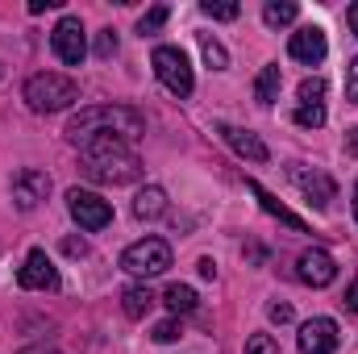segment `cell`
I'll list each match as a JSON object with an SVG mask.
<instances>
[{
  "label": "cell",
  "instance_id": "cell-1",
  "mask_svg": "<svg viewBox=\"0 0 358 354\" xmlns=\"http://www.w3.org/2000/svg\"><path fill=\"white\" fill-rule=\"evenodd\" d=\"M67 142L84 146L92 138H121V142H134L146 134V117L129 104H92V108H80L71 121H67Z\"/></svg>",
  "mask_w": 358,
  "mask_h": 354
},
{
  "label": "cell",
  "instance_id": "cell-2",
  "mask_svg": "<svg viewBox=\"0 0 358 354\" xmlns=\"http://www.w3.org/2000/svg\"><path fill=\"white\" fill-rule=\"evenodd\" d=\"M80 155H84V176L96 179V183L117 187V183H134L142 176V159L121 138H92V142L80 146Z\"/></svg>",
  "mask_w": 358,
  "mask_h": 354
},
{
  "label": "cell",
  "instance_id": "cell-3",
  "mask_svg": "<svg viewBox=\"0 0 358 354\" xmlns=\"http://www.w3.org/2000/svg\"><path fill=\"white\" fill-rule=\"evenodd\" d=\"M21 96H25V104L34 113L50 117V113H63V108H71L80 100V84L71 76H63V71H38V76L25 80Z\"/></svg>",
  "mask_w": 358,
  "mask_h": 354
},
{
  "label": "cell",
  "instance_id": "cell-4",
  "mask_svg": "<svg viewBox=\"0 0 358 354\" xmlns=\"http://www.w3.org/2000/svg\"><path fill=\"white\" fill-rule=\"evenodd\" d=\"M150 67H155V76H159V84L171 92V96H192L196 88V76H192V63H187V55L179 50V46H155V55H150Z\"/></svg>",
  "mask_w": 358,
  "mask_h": 354
},
{
  "label": "cell",
  "instance_id": "cell-5",
  "mask_svg": "<svg viewBox=\"0 0 358 354\" xmlns=\"http://www.w3.org/2000/svg\"><path fill=\"white\" fill-rule=\"evenodd\" d=\"M167 267H171V246L163 238H142V242H134V246L121 250V271H129L138 279H155Z\"/></svg>",
  "mask_w": 358,
  "mask_h": 354
},
{
  "label": "cell",
  "instance_id": "cell-6",
  "mask_svg": "<svg viewBox=\"0 0 358 354\" xmlns=\"http://www.w3.org/2000/svg\"><path fill=\"white\" fill-rule=\"evenodd\" d=\"M67 208H71V217H76V225L80 229H104V225H113V204L104 200V196H96V192H84V187H71L67 192Z\"/></svg>",
  "mask_w": 358,
  "mask_h": 354
},
{
  "label": "cell",
  "instance_id": "cell-7",
  "mask_svg": "<svg viewBox=\"0 0 358 354\" xmlns=\"http://www.w3.org/2000/svg\"><path fill=\"white\" fill-rule=\"evenodd\" d=\"M50 46H55V55H59L67 67H80V63H84V55H88L84 21H80V17H63V21L55 25V34H50Z\"/></svg>",
  "mask_w": 358,
  "mask_h": 354
},
{
  "label": "cell",
  "instance_id": "cell-8",
  "mask_svg": "<svg viewBox=\"0 0 358 354\" xmlns=\"http://www.w3.org/2000/svg\"><path fill=\"white\" fill-rule=\"evenodd\" d=\"M292 183L304 192V200L313 204V208H329L334 200H338V183L329 171H321V167H292Z\"/></svg>",
  "mask_w": 358,
  "mask_h": 354
},
{
  "label": "cell",
  "instance_id": "cell-9",
  "mask_svg": "<svg viewBox=\"0 0 358 354\" xmlns=\"http://www.w3.org/2000/svg\"><path fill=\"white\" fill-rule=\"evenodd\" d=\"M17 283L25 292H59V271L50 263V255L46 250H29L21 271H17Z\"/></svg>",
  "mask_w": 358,
  "mask_h": 354
},
{
  "label": "cell",
  "instance_id": "cell-10",
  "mask_svg": "<svg viewBox=\"0 0 358 354\" xmlns=\"http://www.w3.org/2000/svg\"><path fill=\"white\" fill-rule=\"evenodd\" d=\"M287 55H292L296 63H304V67H321L325 55H329L325 29H321V25H300V29L292 34V42H287Z\"/></svg>",
  "mask_w": 358,
  "mask_h": 354
},
{
  "label": "cell",
  "instance_id": "cell-11",
  "mask_svg": "<svg viewBox=\"0 0 358 354\" xmlns=\"http://www.w3.org/2000/svg\"><path fill=\"white\" fill-rule=\"evenodd\" d=\"M300 354H334L338 351V342H342V334H338V321L334 317H313V321H304L300 325Z\"/></svg>",
  "mask_w": 358,
  "mask_h": 354
},
{
  "label": "cell",
  "instance_id": "cell-12",
  "mask_svg": "<svg viewBox=\"0 0 358 354\" xmlns=\"http://www.w3.org/2000/svg\"><path fill=\"white\" fill-rule=\"evenodd\" d=\"M46 196H50V176H46V171L25 167V171H17V176H13V200H17V208H21V213L38 208Z\"/></svg>",
  "mask_w": 358,
  "mask_h": 354
},
{
  "label": "cell",
  "instance_id": "cell-13",
  "mask_svg": "<svg viewBox=\"0 0 358 354\" xmlns=\"http://www.w3.org/2000/svg\"><path fill=\"white\" fill-rule=\"evenodd\" d=\"M296 275H300L308 288H329V283L338 279V263H334L329 250L313 246V250H304V255L296 259Z\"/></svg>",
  "mask_w": 358,
  "mask_h": 354
},
{
  "label": "cell",
  "instance_id": "cell-14",
  "mask_svg": "<svg viewBox=\"0 0 358 354\" xmlns=\"http://www.w3.org/2000/svg\"><path fill=\"white\" fill-rule=\"evenodd\" d=\"M217 134L229 142V150H238L242 159H250V163H267L271 159V150H267V142L259 138V134H250V129H238V125H217Z\"/></svg>",
  "mask_w": 358,
  "mask_h": 354
},
{
  "label": "cell",
  "instance_id": "cell-15",
  "mask_svg": "<svg viewBox=\"0 0 358 354\" xmlns=\"http://www.w3.org/2000/svg\"><path fill=\"white\" fill-rule=\"evenodd\" d=\"M246 187H250V196H255V200L263 204V213L279 217V221H283L287 229H296V234H308V221H304V217H296V213H292V208H287V204H283V200H279L275 192H267V187H263L259 179H246Z\"/></svg>",
  "mask_w": 358,
  "mask_h": 354
},
{
  "label": "cell",
  "instance_id": "cell-16",
  "mask_svg": "<svg viewBox=\"0 0 358 354\" xmlns=\"http://www.w3.org/2000/svg\"><path fill=\"white\" fill-rule=\"evenodd\" d=\"M167 213V192L159 183H146L138 196H134V217L138 221H159Z\"/></svg>",
  "mask_w": 358,
  "mask_h": 354
},
{
  "label": "cell",
  "instance_id": "cell-17",
  "mask_svg": "<svg viewBox=\"0 0 358 354\" xmlns=\"http://www.w3.org/2000/svg\"><path fill=\"white\" fill-rule=\"evenodd\" d=\"M121 309H125V317H146L150 309H155V292L146 288V283H134V288H125L121 292Z\"/></svg>",
  "mask_w": 358,
  "mask_h": 354
},
{
  "label": "cell",
  "instance_id": "cell-18",
  "mask_svg": "<svg viewBox=\"0 0 358 354\" xmlns=\"http://www.w3.org/2000/svg\"><path fill=\"white\" fill-rule=\"evenodd\" d=\"M279 88H283V71H279V63H267L259 71V80H255V100L259 104H275L279 100Z\"/></svg>",
  "mask_w": 358,
  "mask_h": 354
},
{
  "label": "cell",
  "instance_id": "cell-19",
  "mask_svg": "<svg viewBox=\"0 0 358 354\" xmlns=\"http://www.w3.org/2000/svg\"><path fill=\"white\" fill-rule=\"evenodd\" d=\"M296 17H300V4H296V0H267V4H263V21H267L271 29L292 25Z\"/></svg>",
  "mask_w": 358,
  "mask_h": 354
},
{
  "label": "cell",
  "instance_id": "cell-20",
  "mask_svg": "<svg viewBox=\"0 0 358 354\" xmlns=\"http://www.w3.org/2000/svg\"><path fill=\"white\" fill-rule=\"evenodd\" d=\"M163 304L179 317V313H196V304H200V300H196V292H192L187 283H171V288L163 292Z\"/></svg>",
  "mask_w": 358,
  "mask_h": 354
},
{
  "label": "cell",
  "instance_id": "cell-21",
  "mask_svg": "<svg viewBox=\"0 0 358 354\" xmlns=\"http://www.w3.org/2000/svg\"><path fill=\"white\" fill-rule=\"evenodd\" d=\"M196 42H200V55H204V63H208L213 71H225V67H229V50H225L213 34H196Z\"/></svg>",
  "mask_w": 358,
  "mask_h": 354
},
{
  "label": "cell",
  "instance_id": "cell-22",
  "mask_svg": "<svg viewBox=\"0 0 358 354\" xmlns=\"http://www.w3.org/2000/svg\"><path fill=\"white\" fill-rule=\"evenodd\" d=\"M200 13H204V17H213V21H238L242 4H238V0H204V4H200Z\"/></svg>",
  "mask_w": 358,
  "mask_h": 354
},
{
  "label": "cell",
  "instance_id": "cell-23",
  "mask_svg": "<svg viewBox=\"0 0 358 354\" xmlns=\"http://www.w3.org/2000/svg\"><path fill=\"white\" fill-rule=\"evenodd\" d=\"M292 121L304 125V129H321V125H325V104H296Z\"/></svg>",
  "mask_w": 358,
  "mask_h": 354
},
{
  "label": "cell",
  "instance_id": "cell-24",
  "mask_svg": "<svg viewBox=\"0 0 358 354\" xmlns=\"http://www.w3.org/2000/svg\"><path fill=\"white\" fill-rule=\"evenodd\" d=\"M167 17H171V8H167V4H155V8L138 21V34H142V38H146V34H159V29L167 25Z\"/></svg>",
  "mask_w": 358,
  "mask_h": 354
},
{
  "label": "cell",
  "instance_id": "cell-25",
  "mask_svg": "<svg viewBox=\"0 0 358 354\" xmlns=\"http://www.w3.org/2000/svg\"><path fill=\"white\" fill-rule=\"evenodd\" d=\"M296 96H300V104H325V80H321V76H313V80H304Z\"/></svg>",
  "mask_w": 358,
  "mask_h": 354
},
{
  "label": "cell",
  "instance_id": "cell-26",
  "mask_svg": "<svg viewBox=\"0 0 358 354\" xmlns=\"http://www.w3.org/2000/svg\"><path fill=\"white\" fill-rule=\"evenodd\" d=\"M179 334H183V325H179V317H167V321H159L155 325V342H179Z\"/></svg>",
  "mask_w": 358,
  "mask_h": 354
},
{
  "label": "cell",
  "instance_id": "cell-27",
  "mask_svg": "<svg viewBox=\"0 0 358 354\" xmlns=\"http://www.w3.org/2000/svg\"><path fill=\"white\" fill-rule=\"evenodd\" d=\"M246 354H279V342L271 334H255V338H246Z\"/></svg>",
  "mask_w": 358,
  "mask_h": 354
},
{
  "label": "cell",
  "instance_id": "cell-28",
  "mask_svg": "<svg viewBox=\"0 0 358 354\" xmlns=\"http://www.w3.org/2000/svg\"><path fill=\"white\" fill-rule=\"evenodd\" d=\"M117 55V34L113 29H100L96 34V59H113Z\"/></svg>",
  "mask_w": 358,
  "mask_h": 354
},
{
  "label": "cell",
  "instance_id": "cell-29",
  "mask_svg": "<svg viewBox=\"0 0 358 354\" xmlns=\"http://www.w3.org/2000/svg\"><path fill=\"white\" fill-rule=\"evenodd\" d=\"M346 100L358 104V55L350 59V71H346Z\"/></svg>",
  "mask_w": 358,
  "mask_h": 354
},
{
  "label": "cell",
  "instance_id": "cell-30",
  "mask_svg": "<svg viewBox=\"0 0 358 354\" xmlns=\"http://www.w3.org/2000/svg\"><path fill=\"white\" fill-rule=\"evenodd\" d=\"M63 250H67L71 259H84V255H88V242H84V238H63Z\"/></svg>",
  "mask_w": 358,
  "mask_h": 354
},
{
  "label": "cell",
  "instance_id": "cell-31",
  "mask_svg": "<svg viewBox=\"0 0 358 354\" xmlns=\"http://www.w3.org/2000/svg\"><path fill=\"white\" fill-rule=\"evenodd\" d=\"M267 317L275 321V325H287V321H292V304H271Z\"/></svg>",
  "mask_w": 358,
  "mask_h": 354
},
{
  "label": "cell",
  "instance_id": "cell-32",
  "mask_svg": "<svg viewBox=\"0 0 358 354\" xmlns=\"http://www.w3.org/2000/svg\"><path fill=\"white\" fill-rule=\"evenodd\" d=\"M342 304H346L350 313H358V279L350 283V292H346V300H342Z\"/></svg>",
  "mask_w": 358,
  "mask_h": 354
},
{
  "label": "cell",
  "instance_id": "cell-33",
  "mask_svg": "<svg viewBox=\"0 0 358 354\" xmlns=\"http://www.w3.org/2000/svg\"><path fill=\"white\" fill-rule=\"evenodd\" d=\"M46 8H59V0H29V13H46Z\"/></svg>",
  "mask_w": 358,
  "mask_h": 354
},
{
  "label": "cell",
  "instance_id": "cell-34",
  "mask_svg": "<svg viewBox=\"0 0 358 354\" xmlns=\"http://www.w3.org/2000/svg\"><path fill=\"white\" fill-rule=\"evenodd\" d=\"M200 275H204V279H217V263H213V259H200Z\"/></svg>",
  "mask_w": 358,
  "mask_h": 354
},
{
  "label": "cell",
  "instance_id": "cell-35",
  "mask_svg": "<svg viewBox=\"0 0 358 354\" xmlns=\"http://www.w3.org/2000/svg\"><path fill=\"white\" fill-rule=\"evenodd\" d=\"M346 21H350V29H355V38H358V0L346 8Z\"/></svg>",
  "mask_w": 358,
  "mask_h": 354
},
{
  "label": "cell",
  "instance_id": "cell-36",
  "mask_svg": "<svg viewBox=\"0 0 358 354\" xmlns=\"http://www.w3.org/2000/svg\"><path fill=\"white\" fill-rule=\"evenodd\" d=\"M21 354H63V351H55V346H25Z\"/></svg>",
  "mask_w": 358,
  "mask_h": 354
},
{
  "label": "cell",
  "instance_id": "cell-37",
  "mask_svg": "<svg viewBox=\"0 0 358 354\" xmlns=\"http://www.w3.org/2000/svg\"><path fill=\"white\" fill-rule=\"evenodd\" d=\"M355 221H358V183H355Z\"/></svg>",
  "mask_w": 358,
  "mask_h": 354
},
{
  "label": "cell",
  "instance_id": "cell-38",
  "mask_svg": "<svg viewBox=\"0 0 358 354\" xmlns=\"http://www.w3.org/2000/svg\"><path fill=\"white\" fill-rule=\"evenodd\" d=\"M0 80H4V67H0Z\"/></svg>",
  "mask_w": 358,
  "mask_h": 354
}]
</instances>
